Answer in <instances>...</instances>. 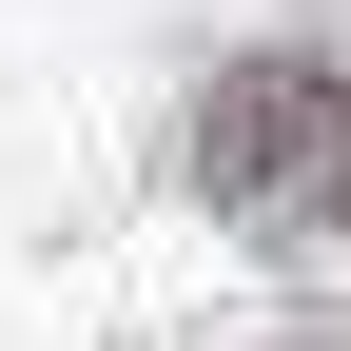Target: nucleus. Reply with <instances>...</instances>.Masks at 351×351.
<instances>
[{"label":"nucleus","instance_id":"f257e3e1","mask_svg":"<svg viewBox=\"0 0 351 351\" xmlns=\"http://www.w3.org/2000/svg\"><path fill=\"white\" fill-rule=\"evenodd\" d=\"M195 156H215V195H293V176L332 156V78H313V59H254V78H215Z\"/></svg>","mask_w":351,"mask_h":351}]
</instances>
